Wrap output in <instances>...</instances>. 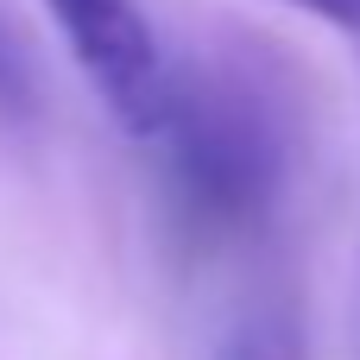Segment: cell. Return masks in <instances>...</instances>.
<instances>
[{"label": "cell", "instance_id": "2", "mask_svg": "<svg viewBox=\"0 0 360 360\" xmlns=\"http://www.w3.org/2000/svg\"><path fill=\"white\" fill-rule=\"evenodd\" d=\"M70 57L82 63L89 89L108 101V114L133 133V139H158L171 95H177V70L152 38V19L139 13V0H44Z\"/></svg>", "mask_w": 360, "mask_h": 360}, {"label": "cell", "instance_id": "5", "mask_svg": "<svg viewBox=\"0 0 360 360\" xmlns=\"http://www.w3.org/2000/svg\"><path fill=\"white\" fill-rule=\"evenodd\" d=\"M285 6H297V13H310V19H323V25H335L348 44H360V0H285Z\"/></svg>", "mask_w": 360, "mask_h": 360}, {"label": "cell", "instance_id": "3", "mask_svg": "<svg viewBox=\"0 0 360 360\" xmlns=\"http://www.w3.org/2000/svg\"><path fill=\"white\" fill-rule=\"evenodd\" d=\"M215 360H304V342H297V323L285 310H253L221 335Z\"/></svg>", "mask_w": 360, "mask_h": 360}, {"label": "cell", "instance_id": "1", "mask_svg": "<svg viewBox=\"0 0 360 360\" xmlns=\"http://www.w3.org/2000/svg\"><path fill=\"white\" fill-rule=\"evenodd\" d=\"M152 146L165 152L177 221L196 240H240L278 202L291 133L278 95L247 63H215L177 70V95Z\"/></svg>", "mask_w": 360, "mask_h": 360}, {"label": "cell", "instance_id": "4", "mask_svg": "<svg viewBox=\"0 0 360 360\" xmlns=\"http://www.w3.org/2000/svg\"><path fill=\"white\" fill-rule=\"evenodd\" d=\"M32 114V76H25V57L13 51V38L0 32V120H25Z\"/></svg>", "mask_w": 360, "mask_h": 360}]
</instances>
